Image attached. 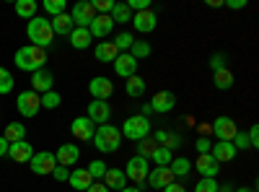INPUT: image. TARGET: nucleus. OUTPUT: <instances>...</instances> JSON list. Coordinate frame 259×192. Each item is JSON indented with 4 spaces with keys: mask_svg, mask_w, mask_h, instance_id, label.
<instances>
[{
    "mask_svg": "<svg viewBox=\"0 0 259 192\" xmlns=\"http://www.w3.org/2000/svg\"><path fill=\"white\" fill-rule=\"evenodd\" d=\"M8 145H11V143H8L3 135H0V159H3V156H8Z\"/></svg>",
    "mask_w": 259,
    "mask_h": 192,
    "instance_id": "nucleus-52",
    "label": "nucleus"
},
{
    "mask_svg": "<svg viewBox=\"0 0 259 192\" xmlns=\"http://www.w3.org/2000/svg\"><path fill=\"white\" fill-rule=\"evenodd\" d=\"M68 184H70L73 189H80V192H85V189H89V187L94 184V179H91V174H89V169H70Z\"/></svg>",
    "mask_w": 259,
    "mask_h": 192,
    "instance_id": "nucleus-25",
    "label": "nucleus"
},
{
    "mask_svg": "<svg viewBox=\"0 0 259 192\" xmlns=\"http://www.w3.org/2000/svg\"><path fill=\"white\" fill-rule=\"evenodd\" d=\"M212 83H215V89H221V91H231L233 83H236V78H233V73H231L228 68H223V70H218V73H212Z\"/></svg>",
    "mask_w": 259,
    "mask_h": 192,
    "instance_id": "nucleus-31",
    "label": "nucleus"
},
{
    "mask_svg": "<svg viewBox=\"0 0 259 192\" xmlns=\"http://www.w3.org/2000/svg\"><path fill=\"white\" fill-rule=\"evenodd\" d=\"M127 8L130 11H148L150 8V0H130Z\"/></svg>",
    "mask_w": 259,
    "mask_h": 192,
    "instance_id": "nucleus-48",
    "label": "nucleus"
},
{
    "mask_svg": "<svg viewBox=\"0 0 259 192\" xmlns=\"http://www.w3.org/2000/svg\"><path fill=\"white\" fill-rule=\"evenodd\" d=\"M228 62V57L223 55V52H215L212 57H210V68H212V73H218V70H223V68H228L226 65Z\"/></svg>",
    "mask_w": 259,
    "mask_h": 192,
    "instance_id": "nucleus-42",
    "label": "nucleus"
},
{
    "mask_svg": "<svg viewBox=\"0 0 259 192\" xmlns=\"http://www.w3.org/2000/svg\"><path fill=\"white\" fill-rule=\"evenodd\" d=\"M171 159H174V153H171L168 148H163V145H156L153 156H150V164H153V166H168V164H171Z\"/></svg>",
    "mask_w": 259,
    "mask_h": 192,
    "instance_id": "nucleus-35",
    "label": "nucleus"
},
{
    "mask_svg": "<svg viewBox=\"0 0 259 192\" xmlns=\"http://www.w3.org/2000/svg\"><path fill=\"white\" fill-rule=\"evenodd\" d=\"M45 11L55 18V16H60V13L68 11V3H65V0H45Z\"/></svg>",
    "mask_w": 259,
    "mask_h": 192,
    "instance_id": "nucleus-41",
    "label": "nucleus"
},
{
    "mask_svg": "<svg viewBox=\"0 0 259 192\" xmlns=\"http://www.w3.org/2000/svg\"><path fill=\"white\" fill-rule=\"evenodd\" d=\"M210 130H212L215 140H228L231 143L236 138V133H239V125H236L231 117L221 114V117H215V122L210 125Z\"/></svg>",
    "mask_w": 259,
    "mask_h": 192,
    "instance_id": "nucleus-8",
    "label": "nucleus"
},
{
    "mask_svg": "<svg viewBox=\"0 0 259 192\" xmlns=\"http://www.w3.org/2000/svg\"><path fill=\"white\" fill-rule=\"evenodd\" d=\"M192 172H197L200 179H215L221 174V164L215 161L210 153H202V156H197V161L192 164Z\"/></svg>",
    "mask_w": 259,
    "mask_h": 192,
    "instance_id": "nucleus-10",
    "label": "nucleus"
},
{
    "mask_svg": "<svg viewBox=\"0 0 259 192\" xmlns=\"http://www.w3.org/2000/svg\"><path fill=\"white\" fill-rule=\"evenodd\" d=\"M153 151H156V140L153 138H143V140H138V153L135 156H140V159H148L150 161V156H153Z\"/></svg>",
    "mask_w": 259,
    "mask_h": 192,
    "instance_id": "nucleus-36",
    "label": "nucleus"
},
{
    "mask_svg": "<svg viewBox=\"0 0 259 192\" xmlns=\"http://www.w3.org/2000/svg\"><path fill=\"white\" fill-rule=\"evenodd\" d=\"M50 24H52V31H55V36H68L75 26H73V21H70V13L65 11V13H60V16H55V18H50Z\"/></svg>",
    "mask_w": 259,
    "mask_h": 192,
    "instance_id": "nucleus-27",
    "label": "nucleus"
},
{
    "mask_svg": "<svg viewBox=\"0 0 259 192\" xmlns=\"http://www.w3.org/2000/svg\"><path fill=\"white\" fill-rule=\"evenodd\" d=\"M168 169H171V174H174V177L187 179V177L192 174V161H189V159H184V156H177V159H171Z\"/></svg>",
    "mask_w": 259,
    "mask_h": 192,
    "instance_id": "nucleus-28",
    "label": "nucleus"
},
{
    "mask_svg": "<svg viewBox=\"0 0 259 192\" xmlns=\"http://www.w3.org/2000/svg\"><path fill=\"white\" fill-rule=\"evenodd\" d=\"M119 192H143L140 187H124V189H119Z\"/></svg>",
    "mask_w": 259,
    "mask_h": 192,
    "instance_id": "nucleus-55",
    "label": "nucleus"
},
{
    "mask_svg": "<svg viewBox=\"0 0 259 192\" xmlns=\"http://www.w3.org/2000/svg\"><path fill=\"white\" fill-rule=\"evenodd\" d=\"M246 138H249V148H259V127H256V125L249 127Z\"/></svg>",
    "mask_w": 259,
    "mask_h": 192,
    "instance_id": "nucleus-47",
    "label": "nucleus"
},
{
    "mask_svg": "<svg viewBox=\"0 0 259 192\" xmlns=\"http://www.w3.org/2000/svg\"><path fill=\"white\" fill-rule=\"evenodd\" d=\"M94 18H96V11H94V6L89 3V0H78V3L70 8V21H73V26L89 29Z\"/></svg>",
    "mask_w": 259,
    "mask_h": 192,
    "instance_id": "nucleus-7",
    "label": "nucleus"
},
{
    "mask_svg": "<svg viewBox=\"0 0 259 192\" xmlns=\"http://www.w3.org/2000/svg\"><path fill=\"white\" fill-rule=\"evenodd\" d=\"M112 65H114V73H117L119 78H124V81L133 78V75H138V60L130 55V52H119Z\"/></svg>",
    "mask_w": 259,
    "mask_h": 192,
    "instance_id": "nucleus-14",
    "label": "nucleus"
},
{
    "mask_svg": "<svg viewBox=\"0 0 259 192\" xmlns=\"http://www.w3.org/2000/svg\"><path fill=\"white\" fill-rule=\"evenodd\" d=\"M223 6L231 11H241V8H246V0H223Z\"/></svg>",
    "mask_w": 259,
    "mask_h": 192,
    "instance_id": "nucleus-49",
    "label": "nucleus"
},
{
    "mask_svg": "<svg viewBox=\"0 0 259 192\" xmlns=\"http://www.w3.org/2000/svg\"><path fill=\"white\" fill-rule=\"evenodd\" d=\"M163 192H187V187L179 184V182H171L168 187H163Z\"/></svg>",
    "mask_w": 259,
    "mask_h": 192,
    "instance_id": "nucleus-50",
    "label": "nucleus"
},
{
    "mask_svg": "<svg viewBox=\"0 0 259 192\" xmlns=\"http://www.w3.org/2000/svg\"><path fill=\"white\" fill-rule=\"evenodd\" d=\"M3 138H6L8 143L26 140V125H21V122H8L6 130H3Z\"/></svg>",
    "mask_w": 259,
    "mask_h": 192,
    "instance_id": "nucleus-30",
    "label": "nucleus"
},
{
    "mask_svg": "<svg viewBox=\"0 0 259 192\" xmlns=\"http://www.w3.org/2000/svg\"><path fill=\"white\" fill-rule=\"evenodd\" d=\"M133 42H135V34H133V31H119V34L114 36V47H117L119 52H130Z\"/></svg>",
    "mask_w": 259,
    "mask_h": 192,
    "instance_id": "nucleus-37",
    "label": "nucleus"
},
{
    "mask_svg": "<svg viewBox=\"0 0 259 192\" xmlns=\"http://www.w3.org/2000/svg\"><path fill=\"white\" fill-rule=\"evenodd\" d=\"M106 187H109V192L112 189H124L127 187V177H124V172H122V169H117V166H109V169H106V174H104V179H101Z\"/></svg>",
    "mask_w": 259,
    "mask_h": 192,
    "instance_id": "nucleus-23",
    "label": "nucleus"
},
{
    "mask_svg": "<svg viewBox=\"0 0 259 192\" xmlns=\"http://www.w3.org/2000/svg\"><path fill=\"white\" fill-rule=\"evenodd\" d=\"M13 75H11V70H6L3 65H0V96H6V94H11L13 91Z\"/></svg>",
    "mask_w": 259,
    "mask_h": 192,
    "instance_id": "nucleus-40",
    "label": "nucleus"
},
{
    "mask_svg": "<svg viewBox=\"0 0 259 192\" xmlns=\"http://www.w3.org/2000/svg\"><path fill=\"white\" fill-rule=\"evenodd\" d=\"M218 192H233V184L231 182H223V184H218Z\"/></svg>",
    "mask_w": 259,
    "mask_h": 192,
    "instance_id": "nucleus-53",
    "label": "nucleus"
},
{
    "mask_svg": "<svg viewBox=\"0 0 259 192\" xmlns=\"http://www.w3.org/2000/svg\"><path fill=\"white\" fill-rule=\"evenodd\" d=\"M52 83H55V75L47 70V68H41V70H36V73H31V91L34 94H47V91H52Z\"/></svg>",
    "mask_w": 259,
    "mask_h": 192,
    "instance_id": "nucleus-20",
    "label": "nucleus"
},
{
    "mask_svg": "<svg viewBox=\"0 0 259 192\" xmlns=\"http://www.w3.org/2000/svg\"><path fill=\"white\" fill-rule=\"evenodd\" d=\"M52 177H55L57 182H68V177H70V169H68V166H60V164H57V166L52 169Z\"/></svg>",
    "mask_w": 259,
    "mask_h": 192,
    "instance_id": "nucleus-45",
    "label": "nucleus"
},
{
    "mask_svg": "<svg viewBox=\"0 0 259 192\" xmlns=\"http://www.w3.org/2000/svg\"><path fill=\"white\" fill-rule=\"evenodd\" d=\"M85 117H89L96 127H99V125H109V120H112V106H109V101H96V99H91Z\"/></svg>",
    "mask_w": 259,
    "mask_h": 192,
    "instance_id": "nucleus-13",
    "label": "nucleus"
},
{
    "mask_svg": "<svg viewBox=\"0 0 259 192\" xmlns=\"http://www.w3.org/2000/svg\"><path fill=\"white\" fill-rule=\"evenodd\" d=\"M109 18L114 21V24H130V21H133V11L127 8V3H114Z\"/></svg>",
    "mask_w": 259,
    "mask_h": 192,
    "instance_id": "nucleus-33",
    "label": "nucleus"
},
{
    "mask_svg": "<svg viewBox=\"0 0 259 192\" xmlns=\"http://www.w3.org/2000/svg\"><path fill=\"white\" fill-rule=\"evenodd\" d=\"M194 192H218V179H200L194 184Z\"/></svg>",
    "mask_w": 259,
    "mask_h": 192,
    "instance_id": "nucleus-43",
    "label": "nucleus"
},
{
    "mask_svg": "<svg viewBox=\"0 0 259 192\" xmlns=\"http://www.w3.org/2000/svg\"><path fill=\"white\" fill-rule=\"evenodd\" d=\"M26 36L34 47H41V50H47L52 45V39H55V31H52V24H50V18L45 16H34L29 24H26Z\"/></svg>",
    "mask_w": 259,
    "mask_h": 192,
    "instance_id": "nucleus-2",
    "label": "nucleus"
},
{
    "mask_svg": "<svg viewBox=\"0 0 259 192\" xmlns=\"http://www.w3.org/2000/svg\"><path fill=\"white\" fill-rule=\"evenodd\" d=\"M233 192H254V189H251V187H236Z\"/></svg>",
    "mask_w": 259,
    "mask_h": 192,
    "instance_id": "nucleus-56",
    "label": "nucleus"
},
{
    "mask_svg": "<svg viewBox=\"0 0 259 192\" xmlns=\"http://www.w3.org/2000/svg\"><path fill=\"white\" fill-rule=\"evenodd\" d=\"M8 156L16 161V164H29L31 156H34V145L29 140H18V143H11L8 145Z\"/></svg>",
    "mask_w": 259,
    "mask_h": 192,
    "instance_id": "nucleus-19",
    "label": "nucleus"
},
{
    "mask_svg": "<svg viewBox=\"0 0 259 192\" xmlns=\"http://www.w3.org/2000/svg\"><path fill=\"white\" fill-rule=\"evenodd\" d=\"M91 143H94V148L99 153H117L119 143H122V133H119V127H114V125H99Z\"/></svg>",
    "mask_w": 259,
    "mask_h": 192,
    "instance_id": "nucleus-3",
    "label": "nucleus"
},
{
    "mask_svg": "<svg viewBox=\"0 0 259 192\" xmlns=\"http://www.w3.org/2000/svg\"><path fill=\"white\" fill-rule=\"evenodd\" d=\"M57 166V159H55V153L52 151H34V156H31V161H29V169L34 174H39V177H45V174H52V169Z\"/></svg>",
    "mask_w": 259,
    "mask_h": 192,
    "instance_id": "nucleus-9",
    "label": "nucleus"
},
{
    "mask_svg": "<svg viewBox=\"0 0 259 192\" xmlns=\"http://www.w3.org/2000/svg\"><path fill=\"white\" fill-rule=\"evenodd\" d=\"M182 145V135H177V133H168V138H166V143H163V148H168L171 153L177 151V148Z\"/></svg>",
    "mask_w": 259,
    "mask_h": 192,
    "instance_id": "nucleus-44",
    "label": "nucleus"
},
{
    "mask_svg": "<svg viewBox=\"0 0 259 192\" xmlns=\"http://www.w3.org/2000/svg\"><path fill=\"white\" fill-rule=\"evenodd\" d=\"M85 192H109V187H106L104 182H94L89 189H85Z\"/></svg>",
    "mask_w": 259,
    "mask_h": 192,
    "instance_id": "nucleus-51",
    "label": "nucleus"
},
{
    "mask_svg": "<svg viewBox=\"0 0 259 192\" xmlns=\"http://www.w3.org/2000/svg\"><path fill=\"white\" fill-rule=\"evenodd\" d=\"M62 104V96L52 89L47 94H41V109H57V106Z\"/></svg>",
    "mask_w": 259,
    "mask_h": 192,
    "instance_id": "nucleus-39",
    "label": "nucleus"
},
{
    "mask_svg": "<svg viewBox=\"0 0 259 192\" xmlns=\"http://www.w3.org/2000/svg\"><path fill=\"white\" fill-rule=\"evenodd\" d=\"M140 114H143V117H148V114H153V109H150V104H143V109H140Z\"/></svg>",
    "mask_w": 259,
    "mask_h": 192,
    "instance_id": "nucleus-54",
    "label": "nucleus"
},
{
    "mask_svg": "<svg viewBox=\"0 0 259 192\" xmlns=\"http://www.w3.org/2000/svg\"><path fill=\"white\" fill-rule=\"evenodd\" d=\"M16 16L31 21L36 16V0H16Z\"/></svg>",
    "mask_w": 259,
    "mask_h": 192,
    "instance_id": "nucleus-32",
    "label": "nucleus"
},
{
    "mask_svg": "<svg viewBox=\"0 0 259 192\" xmlns=\"http://www.w3.org/2000/svg\"><path fill=\"white\" fill-rule=\"evenodd\" d=\"M124 91H127V96L140 99V96L148 91V83H145V78H140V75H133V78H127V83H124Z\"/></svg>",
    "mask_w": 259,
    "mask_h": 192,
    "instance_id": "nucleus-29",
    "label": "nucleus"
},
{
    "mask_svg": "<svg viewBox=\"0 0 259 192\" xmlns=\"http://www.w3.org/2000/svg\"><path fill=\"white\" fill-rule=\"evenodd\" d=\"M68 39H70V47H73V50H89V47L94 45L91 31H89V29H80V26H75V29L68 34Z\"/></svg>",
    "mask_w": 259,
    "mask_h": 192,
    "instance_id": "nucleus-24",
    "label": "nucleus"
},
{
    "mask_svg": "<svg viewBox=\"0 0 259 192\" xmlns=\"http://www.w3.org/2000/svg\"><path fill=\"white\" fill-rule=\"evenodd\" d=\"M55 159H57V164L60 166H75L78 161H80V148L75 145V143H62L60 148H57V153H55Z\"/></svg>",
    "mask_w": 259,
    "mask_h": 192,
    "instance_id": "nucleus-17",
    "label": "nucleus"
},
{
    "mask_svg": "<svg viewBox=\"0 0 259 192\" xmlns=\"http://www.w3.org/2000/svg\"><path fill=\"white\" fill-rule=\"evenodd\" d=\"M236 148H233V143H228V140H215L212 145H210V156L218 161V164H228V161H233L236 159Z\"/></svg>",
    "mask_w": 259,
    "mask_h": 192,
    "instance_id": "nucleus-18",
    "label": "nucleus"
},
{
    "mask_svg": "<svg viewBox=\"0 0 259 192\" xmlns=\"http://www.w3.org/2000/svg\"><path fill=\"white\" fill-rule=\"evenodd\" d=\"M124 177L127 179H133L135 184H145L148 174H150V161L148 159H140V156H133L127 164H124Z\"/></svg>",
    "mask_w": 259,
    "mask_h": 192,
    "instance_id": "nucleus-6",
    "label": "nucleus"
},
{
    "mask_svg": "<svg viewBox=\"0 0 259 192\" xmlns=\"http://www.w3.org/2000/svg\"><path fill=\"white\" fill-rule=\"evenodd\" d=\"M177 177L171 174V169L168 166H150V174H148V187H153V189H163L168 187L171 182H174Z\"/></svg>",
    "mask_w": 259,
    "mask_h": 192,
    "instance_id": "nucleus-15",
    "label": "nucleus"
},
{
    "mask_svg": "<svg viewBox=\"0 0 259 192\" xmlns=\"http://www.w3.org/2000/svg\"><path fill=\"white\" fill-rule=\"evenodd\" d=\"M122 138H127V140H143V138H148L150 133H153V125H150V120L148 117H143V114H133V117H127L124 120V125H122Z\"/></svg>",
    "mask_w": 259,
    "mask_h": 192,
    "instance_id": "nucleus-4",
    "label": "nucleus"
},
{
    "mask_svg": "<svg viewBox=\"0 0 259 192\" xmlns=\"http://www.w3.org/2000/svg\"><path fill=\"white\" fill-rule=\"evenodd\" d=\"M94 55L99 62H114L119 50L114 47V42H96V47H94Z\"/></svg>",
    "mask_w": 259,
    "mask_h": 192,
    "instance_id": "nucleus-26",
    "label": "nucleus"
},
{
    "mask_svg": "<svg viewBox=\"0 0 259 192\" xmlns=\"http://www.w3.org/2000/svg\"><path fill=\"white\" fill-rule=\"evenodd\" d=\"M16 109H18L21 117H36L39 109H41V96L34 94L31 89L29 91H21L16 96Z\"/></svg>",
    "mask_w": 259,
    "mask_h": 192,
    "instance_id": "nucleus-5",
    "label": "nucleus"
},
{
    "mask_svg": "<svg viewBox=\"0 0 259 192\" xmlns=\"http://www.w3.org/2000/svg\"><path fill=\"white\" fill-rule=\"evenodd\" d=\"M85 169H89V174H91V179L94 182H101L104 179V174H106V169H109V164H104V161H91L89 166H85Z\"/></svg>",
    "mask_w": 259,
    "mask_h": 192,
    "instance_id": "nucleus-38",
    "label": "nucleus"
},
{
    "mask_svg": "<svg viewBox=\"0 0 259 192\" xmlns=\"http://www.w3.org/2000/svg\"><path fill=\"white\" fill-rule=\"evenodd\" d=\"M70 133L78 138V140H91L94 138V133H96V125L89 120V117H75L73 120V125H70Z\"/></svg>",
    "mask_w": 259,
    "mask_h": 192,
    "instance_id": "nucleus-21",
    "label": "nucleus"
},
{
    "mask_svg": "<svg viewBox=\"0 0 259 192\" xmlns=\"http://www.w3.org/2000/svg\"><path fill=\"white\" fill-rule=\"evenodd\" d=\"M89 94L96 101H109V96L114 94V83L104 75H96V78L89 81Z\"/></svg>",
    "mask_w": 259,
    "mask_h": 192,
    "instance_id": "nucleus-12",
    "label": "nucleus"
},
{
    "mask_svg": "<svg viewBox=\"0 0 259 192\" xmlns=\"http://www.w3.org/2000/svg\"><path fill=\"white\" fill-rule=\"evenodd\" d=\"M174 106H177V94L174 91H158V94H153V99H150V109L158 112V114H168Z\"/></svg>",
    "mask_w": 259,
    "mask_h": 192,
    "instance_id": "nucleus-16",
    "label": "nucleus"
},
{
    "mask_svg": "<svg viewBox=\"0 0 259 192\" xmlns=\"http://www.w3.org/2000/svg\"><path fill=\"white\" fill-rule=\"evenodd\" d=\"M47 65V50L34 47V45H24L16 50V68L26 70V73H36Z\"/></svg>",
    "mask_w": 259,
    "mask_h": 192,
    "instance_id": "nucleus-1",
    "label": "nucleus"
},
{
    "mask_svg": "<svg viewBox=\"0 0 259 192\" xmlns=\"http://www.w3.org/2000/svg\"><path fill=\"white\" fill-rule=\"evenodd\" d=\"M130 24L135 26V31L138 34H150V31H156V26H158V13L156 11H138V13H133V21Z\"/></svg>",
    "mask_w": 259,
    "mask_h": 192,
    "instance_id": "nucleus-11",
    "label": "nucleus"
},
{
    "mask_svg": "<svg viewBox=\"0 0 259 192\" xmlns=\"http://www.w3.org/2000/svg\"><path fill=\"white\" fill-rule=\"evenodd\" d=\"M130 55H133L135 60H145V57L153 55V47H150L148 42H143V39H135L133 47H130Z\"/></svg>",
    "mask_w": 259,
    "mask_h": 192,
    "instance_id": "nucleus-34",
    "label": "nucleus"
},
{
    "mask_svg": "<svg viewBox=\"0 0 259 192\" xmlns=\"http://www.w3.org/2000/svg\"><path fill=\"white\" fill-rule=\"evenodd\" d=\"M112 29H114V21H112L109 16H96V18L91 21V26H89V31H91V36H94V39H104V36H109V34H112Z\"/></svg>",
    "mask_w": 259,
    "mask_h": 192,
    "instance_id": "nucleus-22",
    "label": "nucleus"
},
{
    "mask_svg": "<svg viewBox=\"0 0 259 192\" xmlns=\"http://www.w3.org/2000/svg\"><path fill=\"white\" fill-rule=\"evenodd\" d=\"M210 145H212V143H210L205 135H200L197 140H194V148H197V153H200V156H202V153H210Z\"/></svg>",
    "mask_w": 259,
    "mask_h": 192,
    "instance_id": "nucleus-46",
    "label": "nucleus"
}]
</instances>
